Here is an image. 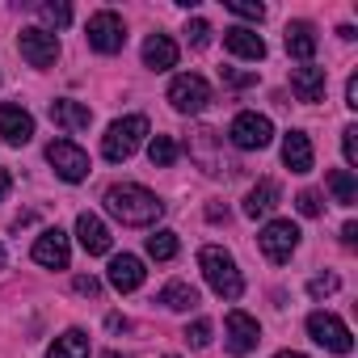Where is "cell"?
<instances>
[{"instance_id":"1","label":"cell","mask_w":358,"mask_h":358,"mask_svg":"<svg viewBox=\"0 0 358 358\" xmlns=\"http://www.w3.org/2000/svg\"><path fill=\"white\" fill-rule=\"evenodd\" d=\"M101 203H106V211H110L118 224H127V228H148V224H156V220L164 215V203H160L148 186H139V182H114Z\"/></svg>"},{"instance_id":"7","label":"cell","mask_w":358,"mask_h":358,"mask_svg":"<svg viewBox=\"0 0 358 358\" xmlns=\"http://www.w3.org/2000/svg\"><path fill=\"white\" fill-rule=\"evenodd\" d=\"M169 106L177 114H203L211 106V85L199 72H182L169 80Z\"/></svg>"},{"instance_id":"46","label":"cell","mask_w":358,"mask_h":358,"mask_svg":"<svg viewBox=\"0 0 358 358\" xmlns=\"http://www.w3.org/2000/svg\"><path fill=\"white\" fill-rule=\"evenodd\" d=\"M160 358H177V354H160Z\"/></svg>"},{"instance_id":"21","label":"cell","mask_w":358,"mask_h":358,"mask_svg":"<svg viewBox=\"0 0 358 358\" xmlns=\"http://www.w3.org/2000/svg\"><path fill=\"white\" fill-rule=\"evenodd\" d=\"M312 139L303 135V131H287L282 135V164L291 169V173H312Z\"/></svg>"},{"instance_id":"16","label":"cell","mask_w":358,"mask_h":358,"mask_svg":"<svg viewBox=\"0 0 358 358\" xmlns=\"http://www.w3.org/2000/svg\"><path fill=\"white\" fill-rule=\"evenodd\" d=\"M76 241H80V249H85L89 257H106L110 245H114L110 228H106L101 215H93V211H80V215H76Z\"/></svg>"},{"instance_id":"12","label":"cell","mask_w":358,"mask_h":358,"mask_svg":"<svg viewBox=\"0 0 358 358\" xmlns=\"http://www.w3.org/2000/svg\"><path fill=\"white\" fill-rule=\"evenodd\" d=\"M190 160H194L203 173L220 177V173L228 169V160H224V148H220V131H211V127H199V131H190Z\"/></svg>"},{"instance_id":"6","label":"cell","mask_w":358,"mask_h":358,"mask_svg":"<svg viewBox=\"0 0 358 358\" xmlns=\"http://www.w3.org/2000/svg\"><path fill=\"white\" fill-rule=\"evenodd\" d=\"M308 337L316 341V345H324L329 354H354V333H350V324L341 320V316H333V312H312L308 316Z\"/></svg>"},{"instance_id":"26","label":"cell","mask_w":358,"mask_h":358,"mask_svg":"<svg viewBox=\"0 0 358 358\" xmlns=\"http://www.w3.org/2000/svg\"><path fill=\"white\" fill-rule=\"evenodd\" d=\"M143 249H148L152 262H173L177 249H182V241H177V232H169V228H156V232L143 241Z\"/></svg>"},{"instance_id":"14","label":"cell","mask_w":358,"mask_h":358,"mask_svg":"<svg viewBox=\"0 0 358 358\" xmlns=\"http://www.w3.org/2000/svg\"><path fill=\"white\" fill-rule=\"evenodd\" d=\"M143 278H148V270H143V257H135V253H114V257H110L106 282H110L118 295H131V291H139V287H143Z\"/></svg>"},{"instance_id":"10","label":"cell","mask_w":358,"mask_h":358,"mask_svg":"<svg viewBox=\"0 0 358 358\" xmlns=\"http://www.w3.org/2000/svg\"><path fill=\"white\" fill-rule=\"evenodd\" d=\"M47 160H51V169L64 177V182L68 186H76V182H85V177H89V152L85 148H76L72 139H51L47 143Z\"/></svg>"},{"instance_id":"44","label":"cell","mask_w":358,"mask_h":358,"mask_svg":"<svg viewBox=\"0 0 358 358\" xmlns=\"http://www.w3.org/2000/svg\"><path fill=\"white\" fill-rule=\"evenodd\" d=\"M101 358H127V354H118V350H106V354H101Z\"/></svg>"},{"instance_id":"40","label":"cell","mask_w":358,"mask_h":358,"mask_svg":"<svg viewBox=\"0 0 358 358\" xmlns=\"http://www.w3.org/2000/svg\"><path fill=\"white\" fill-rule=\"evenodd\" d=\"M106 324H110V329H131V320H127V316H118V312H110V316H106Z\"/></svg>"},{"instance_id":"11","label":"cell","mask_w":358,"mask_h":358,"mask_svg":"<svg viewBox=\"0 0 358 358\" xmlns=\"http://www.w3.org/2000/svg\"><path fill=\"white\" fill-rule=\"evenodd\" d=\"M224 337H228V354L245 358V354H253V350H257V341H262V324H257L249 312L232 308V312L224 316Z\"/></svg>"},{"instance_id":"9","label":"cell","mask_w":358,"mask_h":358,"mask_svg":"<svg viewBox=\"0 0 358 358\" xmlns=\"http://www.w3.org/2000/svg\"><path fill=\"white\" fill-rule=\"evenodd\" d=\"M299 224H291V220H270L262 232H257V245H262V253L274 262V266H282V262H291V253L299 249Z\"/></svg>"},{"instance_id":"24","label":"cell","mask_w":358,"mask_h":358,"mask_svg":"<svg viewBox=\"0 0 358 358\" xmlns=\"http://www.w3.org/2000/svg\"><path fill=\"white\" fill-rule=\"evenodd\" d=\"M156 303L169 308V312H194V308H199V291H194L190 282H182V278H173V282L160 287Z\"/></svg>"},{"instance_id":"4","label":"cell","mask_w":358,"mask_h":358,"mask_svg":"<svg viewBox=\"0 0 358 358\" xmlns=\"http://www.w3.org/2000/svg\"><path fill=\"white\" fill-rule=\"evenodd\" d=\"M85 38L97 55H118L127 47V22L114 13V9H97L85 26Z\"/></svg>"},{"instance_id":"25","label":"cell","mask_w":358,"mask_h":358,"mask_svg":"<svg viewBox=\"0 0 358 358\" xmlns=\"http://www.w3.org/2000/svg\"><path fill=\"white\" fill-rule=\"evenodd\" d=\"M47 358H89V333H85V329H64V333L51 341Z\"/></svg>"},{"instance_id":"23","label":"cell","mask_w":358,"mask_h":358,"mask_svg":"<svg viewBox=\"0 0 358 358\" xmlns=\"http://www.w3.org/2000/svg\"><path fill=\"white\" fill-rule=\"evenodd\" d=\"M143 68H152V72L177 68V43L169 34H148V43H143Z\"/></svg>"},{"instance_id":"34","label":"cell","mask_w":358,"mask_h":358,"mask_svg":"<svg viewBox=\"0 0 358 358\" xmlns=\"http://www.w3.org/2000/svg\"><path fill=\"white\" fill-rule=\"evenodd\" d=\"M228 9L245 22H262L266 17V5H257V0H228Z\"/></svg>"},{"instance_id":"20","label":"cell","mask_w":358,"mask_h":358,"mask_svg":"<svg viewBox=\"0 0 358 358\" xmlns=\"http://www.w3.org/2000/svg\"><path fill=\"white\" fill-rule=\"evenodd\" d=\"M278 199H282L278 182H274V177H262V182L245 194V215H249V220H266V215L278 207Z\"/></svg>"},{"instance_id":"45","label":"cell","mask_w":358,"mask_h":358,"mask_svg":"<svg viewBox=\"0 0 358 358\" xmlns=\"http://www.w3.org/2000/svg\"><path fill=\"white\" fill-rule=\"evenodd\" d=\"M5 262H9V253H5V245H0V270H5Z\"/></svg>"},{"instance_id":"13","label":"cell","mask_w":358,"mask_h":358,"mask_svg":"<svg viewBox=\"0 0 358 358\" xmlns=\"http://www.w3.org/2000/svg\"><path fill=\"white\" fill-rule=\"evenodd\" d=\"M30 257H34L38 266H47V270H68V262H72V241H68V232H59V228L38 232Z\"/></svg>"},{"instance_id":"19","label":"cell","mask_w":358,"mask_h":358,"mask_svg":"<svg viewBox=\"0 0 358 358\" xmlns=\"http://www.w3.org/2000/svg\"><path fill=\"white\" fill-rule=\"evenodd\" d=\"M51 122H55V127H64L68 135H76V131H89V122H93V110H89L85 101L59 97V101H51Z\"/></svg>"},{"instance_id":"15","label":"cell","mask_w":358,"mask_h":358,"mask_svg":"<svg viewBox=\"0 0 358 358\" xmlns=\"http://www.w3.org/2000/svg\"><path fill=\"white\" fill-rule=\"evenodd\" d=\"M0 139L13 143V148L30 143V139H34V114H30L26 106L5 101V106H0Z\"/></svg>"},{"instance_id":"35","label":"cell","mask_w":358,"mask_h":358,"mask_svg":"<svg viewBox=\"0 0 358 358\" xmlns=\"http://www.w3.org/2000/svg\"><path fill=\"white\" fill-rule=\"evenodd\" d=\"M341 152H345V164L354 173V164H358V127H345L341 131Z\"/></svg>"},{"instance_id":"37","label":"cell","mask_w":358,"mask_h":358,"mask_svg":"<svg viewBox=\"0 0 358 358\" xmlns=\"http://www.w3.org/2000/svg\"><path fill=\"white\" fill-rule=\"evenodd\" d=\"M257 80V72H236V68H224V85H232V89H245V85H253Z\"/></svg>"},{"instance_id":"32","label":"cell","mask_w":358,"mask_h":358,"mask_svg":"<svg viewBox=\"0 0 358 358\" xmlns=\"http://www.w3.org/2000/svg\"><path fill=\"white\" fill-rule=\"evenodd\" d=\"M337 287H341L337 274H316V278H308V295H312V299H324V295H333Z\"/></svg>"},{"instance_id":"17","label":"cell","mask_w":358,"mask_h":358,"mask_svg":"<svg viewBox=\"0 0 358 358\" xmlns=\"http://www.w3.org/2000/svg\"><path fill=\"white\" fill-rule=\"evenodd\" d=\"M324 89H329V72H324V68L303 64V68H295V72H291V93H295L299 101L316 106V101H324Z\"/></svg>"},{"instance_id":"36","label":"cell","mask_w":358,"mask_h":358,"mask_svg":"<svg viewBox=\"0 0 358 358\" xmlns=\"http://www.w3.org/2000/svg\"><path fill=\"white\" fill-rule=\"evenodd\" d=\"M72 291H76V295H89V299H93V295H101V282H97L93 274H76V278H72Z\"/></svg>"},{"instance_id":"3","label":"cell","mask_w":358,"mask_h":358,"mask_svg":"<svg viewBox=\"0 0 358 358\" xmlns=\"http://www.w3.org/2000/svg\"><path fill=\"white\" fill-rule=\"evenodd\" d=\"M148 139H152V127H148V118H143V114L114 118V122L106 127V135H101V156H106V160H114V164H122V160H131Z\"/></svg>"},{"instance_id":"29","label":"cell","mask_w":358,"mask_h":358,"mask_svg":"<svg viewBox=\"0 0 358 358\" xmlns=\"http://www.w3.org/2000/svg\"><path fill=\"white\" fill-rule=\"evenodd\" d=\"M34 13H38L47 26H55V30H64V26L72 22V9L64 5V0H55V5H51V0H43V5H34Z\"/></svg>"},{"instance_id":"2","label":"cell","mask_w":358,"mask_h":358,"mask_svg":"<svg viewBox=\"0 0 358 358\" xmlns=\"http://www.w3.org/2000/svg\"><path fill=\"white\" fill-rule=\"evenodd\" d=\"M199 270H203L207 287H211L220 299L236 303V299L245 295V278H241V266H236V257H232L228 249H220V245H203V249H199Z\"/></svg>"},{"instance_id":"43","label":"cell","mask_w":358,"mask_h":358,"mask_svg":"<svg viewBox=\"0 0 358 358\" xmlns=\"http://www.w3.org/2000/svg\"><path fill=\"white\" fill-rule=\"evenodd\" d=\"M274 358H308V354H299V350H278Z\"/></svg>"},{"instance_id":"31","label":"cell","mask_w":358,"mask_h":358,"mask_svg":"<svg viewBox=\"0 0 358 358\" xmlns=\"http://www.w3.org/2000/svg\"><path fill=\"white\" fill-rule=\"evenodd\" d=\"M295 211H299V215H308V220H316V215L324 211V203H320V194H316V190H299V194H295Z\"/></svg>"},{"instance_id":"28","label":"cell","mask_w":358,"mask_h":358,"mask_svg":"<svg viewBox=\"0 0 358 358\" xmlns=\"http://www.w3.org/2000/svg\"><path fill=\"white\" fill-rule=\"evenodd\" d=\"M177 156H182V148H177V139H173V135H152V139H148V160H152L156 169L177 164Z\"/></svg>"},{"instance_id":"39","label":"cell","mask_w":358,"mask_h":358,"mask_svg":"<svg viewBox=\"0 0 358 358\" xmlns=\"http://www.w3.org/2000/svg\"><path fill=\"white\" fill-rule=\"evenodd\" d=\"M341 245H345V249L358 245V224H345V228H341Z\"/></svg>"},{"instance_id":"22","label":"cell","mask_w":358,"mask_h":358,"mask_svg":"<svg viewBox=\"0 0 358 358\" xmlns=\"http://www.w3.org/2000/svg\"><path fill=\"white\" fill-rule=\"evenodd\" d=\"M282 43H287V55H291V59L312 64V55H316V26H312V22H291Z\"/></svg>"},{"instance_id":"30","label":"cell","mask_w":358,"mask_h":358,"mask_svg":"<svg viewBox=\"0 0 358 358\" xmlns=\"http://www.w3.org/2000/svg\"><path fill=\"white\" fill-rule=\"evenodd\" d=\"M182 34H186V43H190V47H199V51H203V47H207V43H211V26H207V22H203V17H190V22H186V30H182Z\"/></svg>"},{"instance_id":"18","label":"cell","mask_w":358,"mask_h":358,"mask_svg":"<svg viewBox=\"0 0 358 358\" xmlns=\"http://www.w3.org/2000/svg\"><path fill=\"white\" fill-rule=\"evenodd\" d=\"M224 47L236 55V59H266V38L257 34V30H249V26H232V30H224Z\"/></svg>"},{"instance_id":"33","label":"cell","mask_w":358,"mask_h":358,"mask_svg":"<svg viewBox=\"0 0 358 358\" xmlns=\"http://www.w3.org/2000/svg\"><path fill=\"white\" fill-rule=\"evenodd\" d=\"M211 333H215V329H211V320H207V316H199V320L186 329V341H190L194 350H203V345H211Z\"/></svg>"},{"instance_id":"42","label":"cell","mask_w":358,"mask_h":358,"mask_svg":"<svg viewBox=\"0 0 358 358\" xmlns=\"http://www.w3.org/2000/svg\"><path fill=\"white\" fill-rule=\"evenodd\" d=\"M207 220H211V224H220V220H228V207H207Z\"/></svg>"},{"instance_id":"27","label":"cell","mask_w":358,"mask_h":358,"mask_svg":"<svg viewBox=\"0 0 358 358\" xmlns=\"http://www.w3.org/2000/svg\"><path fill=\"white\" fill-rule=\"evenodd\" d=\"M329 190H333V203L354 207V203H358V177H354L350 169H333V173H329Z\"/></svg>"},{"instance_id":"5","label":"cell","mask_w":358,"mask_h":358,"mask_svg":"<svg viewBox=\"0 0 358 358\" xmlns=\"http://www.w3.org/2000/svg\"><path fill=\"white\" fill-rule=\"evenodd\" d=\"M228 139H232V148H241V152H262V148H270V139H274V122H270L266 114H257V110H241V114L232 118V127H228Z\"/></svg>"},{"instance_id":"41","label":"cell","mask_w":358,"mask_h":358,"mask_svg":"<svg viewBox=\"0 0 358 358\" xmlns=\"http://www.w3.org/2000/svg\"><path fill=\"white\" fill-rule=\"evenodd\" d=\"M9 186H13V177H9V169H0V203H5V194H9Z\"/></svg>"},{"instance_id":"38","label":"cell","mask_w":358,"mask_h":358,"mask_svg":"<svg viewBox=\"0 0 358 358\" xmlns=\"http://www.w3.org/2000/svg\"><path fill=\"white\" fill-rule=\"evenodd\" d=\"M345 106H350V110H358V76H350V80H345Z\"/></svg>"},{"instance_id":"8","label":"cell","mask_w":358,"mask_h":358,"mask_svg":"<svg viewBox=\"0 0 358 358\" xmlns=\"http://www.w3.org/2000/svg\"><path fill=\"white\" fill-rule=\"evenodd\" d=\"M17 51H22V59H26L30 68L47 72V68H55V59H59V34H55V30H43V26H30V30L17 34Z\"/></svg>"}]
</instances>
